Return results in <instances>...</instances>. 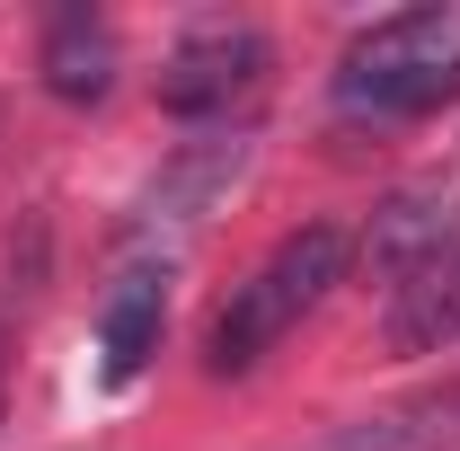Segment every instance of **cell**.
<instances>
[{
	"label": "cell",
	"instance_id": "1",
	"mask_svg": "<svg viewBox=\"0 0 460 451\" xmlns=\"http://www.w3.org/2000/svg\"><path fill=\"white\" fill-rule=\"evenodd\" d=\"M345 266H354V239H345L337 222H310L292 230L275 257H257L248 266V283H230L222 319H213V337H204V372L213 381H230V372H257L275 345L328 301L345 283Z\"/></svg>",
	"mask_w": 460,
	"mask_h": 451
},
{
	"label": "cell",
	"instance_id": "2",
	"mask_svg": "<svg viewBox=\"0 0 460 451\" xmlns=\"http://www.w3.org/2000/svg\"><path fill=\"white\" fill-rule=\"evenodd\" d=\"M460 98V0H425L399 18H372L337 62V107L372 124H407Z\"/></svg>",
	"mask_w": 460,
	"mask_h": 451
},
{
	"label": "cell",
	"instance_id": "3",
	"mask_svg": "<svg viewBox=\"0 0 460 451\" xmlns=\"http://www.w3.org/2000/svg\"><path fill=\"white\" fill-rule=\"evenodd\" d=\"M257 80H266V36L239 27V18H213L160 62V107L186 115V124L195 115H230L239 98H257Z\"/></svg>",
	"mask_w": 460,
	"mask_h": 451
},
{
	"label": "cell",
	"instance_id": "4",
	"mask_svg": "<svg viewBox=\"0 0 460 451\" xmlns=\"http://www.w3.org/2000/svg\"><path fill=\"white\" fill-rule=\"evenodd\" d=\"M160 319H169V275L160 266H133L107 292V310H98V372H107L115 390L142 381V363L160 354Z\"/></svg>",
	"mask_w": 460,
	"mask_h": 451
},
{
	"label": "cell",
	"instance_id": "5",
	"mask_svg": "<svg viewBox=\"0 0 460 451\" xmlns=\"http://www.w3.org/2000/svg\"><path fill=\"white\" fill-rule=\"evenodd\" d=\"M452 337H460V239L390 283V345L399 354H434Z\"/></svg>",
	"mask_w": 460,
	"mask_h": 451
},
{
	"label": "cell",
	"instance_id": "6",
	"mask_svg": "<svg viewBox=\"0 0 460 451\" xmlns=\"http://www.w3.org/2000/svg\"><path fill=\"white\" fill-rule=\"evenodd\" d=\"M36 71H45V89L54 98H71V107H98L115 89V36L98 9H54L45 18V54H36Z\"/></svg>",
	"mask_w": 460,
	"mask_h": 451
},
{
	"label": "cell",
	"instance_id": "7",
	"mask_svg": "<svg viewBox=\"0 0 460 451\" xmlns=\"http://www.w3.org/2000/svg\"><path fill=\"white\" fill-rule=\"evenodd\" d=\"M452 443H460V390H434L407 407H381V416H354L301 451H452Z\"/></svg>",
	"mask_w": 460,
	"mask_h": 451
},
{
	"label": "cell",
	"instance_id": "8",
	"mask_svg": "<svg viewBox=\"0 0 460 451\" xmlns=\"http://www.w3.org/2000/svg\"><path fill=\"white\" fill-rule=\"evenodd\" d=\"M460 239V213L443 195H399L390 213H372V239H363V257H372V275L399 283L407 266H425L434 248H452Z\"/></svg>",
	"mask_w": 460,
	"mask_h": 451
},
{
	"label": "cell",
	"instance_id": "9",
	"mask_svg": "<svg viewBox=\"0 0 460 451\" xmlns=\"http://www.w3.org/2000/svg\"><path fill=\"white\" fill-rule=\"evenodd\" d=\"M239 169H248V142H195V151H186V160L142 195V222H195V213H204Z\"/></svg>",
	"mask_w": 460,
	"mask_h": 451
}]
</instances>
